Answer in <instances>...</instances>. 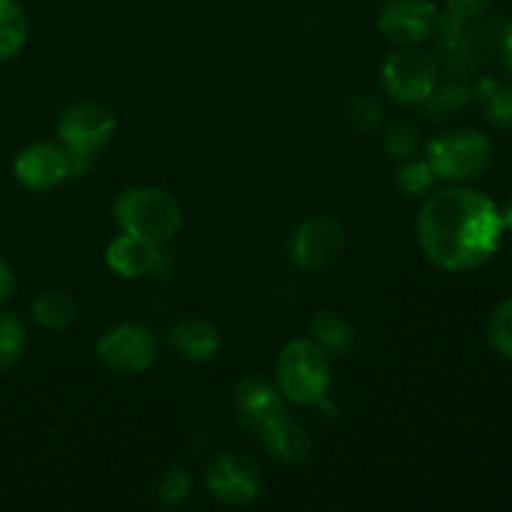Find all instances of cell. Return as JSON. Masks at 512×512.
Masks as SVG:
<instances>
[{
    "instance_id": "9c48e42d",
    "label": "cell",
    "mask_w": 512,
    "mask_h": 512,
    "mask_svg": "<svg viewBox=\"0 0 512 512\" xmlns=\"http://www.w3.org/2000/svg\"><path fill=\"white\" fill-rule=\"evenodd\" d=\"M205 485L215 500L225 505H250L260 495L263 478L253 460L243 455L225 453L213 460L205 473Z\"/></svg>"
},
{
    "instance_id": "603a6c76",
    "label": "cell",
    "mask_w": 512,
    "mask_h": 512,
    "mask_svg": "<svg viewBox=\"0 0 512 512\" xmlns=\"http://www.w3.org/2000/svg\"><path fill=\"white\" fill-rule=\"evenodd\" d=\"M438 180V175L433 173L428 160H410L395 175V183H398V190L408 198H420V195L430 193Z\"/></svg>"
},
{
    "instance_id": "d6986e66",
    "label": "cell",
    "mask_w": 512,
    "mask_h": 512,
    "mask_svg": "<svg viewBox=\"0 0 512 512\" xmlns=\"http://www.w3.org/2000/svg\"><path fill=\"white\" fill-rule=\"evenodd\" d=\"M475 95L483 100L485 110H488L490 123L498 125L503 130H512V88L500 83V80L485 78L480 80Z\"/></svg>"
},
{
    "instance_id": "44dd1931",
    "label": "cell",
    "mask_w": 512,
    "mask_h": 512,
    "mask_svg": "<svg viewBox=\"0 0 512 512\" xmlns=\"http://www.w3.org/2000/svg\"><path fill=\"white\" fill-rule=\"evenodd\" d=\"M470 98H473V90L468 85L460 83V80H450L445 85H435V90L425 100V105H428V113L433 118H445V115L455 113L463 105H468Z\"/></svg>"
},
{
    "instance_id": "4316f807",
    "label": "cell",
    "mask_w": 512,
    "mask_h": 512,
    "mask_svg": "<svg viewBox=\"0 0 512 512\" xmlns=\"http://www.w3.org/2000/svg\"><path fill=\"white\" fill-rule=\"evenodd\" d=\"M495 0H445L450 15H458V18L478 20L485 10L493 8Z\"/></svg>"
},
{
    "instance_id": "2e32d148",
    "label": "cell",
    "mask_w": 512,
    "mask_h": 512,
    "mask_svg": "<svg viewBox=\"0 0 512 512\" xmlns=\"http://www.w3.org/2000/svg\"><path fill=\"white\" fill-rule=\"evenodd\" d=\"M30 315L40 328L63 330L75 320L78 305H75L73 295L65 293V290H43L30 305Z\"/></svg>"
},
{
    "instance_id": "3957f363",
    "label": "cell",
    "mask_w": 512,
    "mask_h": 512,
    "mask_svg": "<svg viewBox=\"0 0 512 512\" xmlns=\"http://www.w3.org/2000/svg\"><path fill=\"white\" fill-rule=\"evenodd\" d=\"M278 385L280 393L293 403H323L330 390L328 353L308 338L288 343L278 358Z\"/></svg>"
},
{
    "instance_id": "6da1fadb",
    "label": "cell",
    "mask_w": 512,
    "mask_h": 512,
    "mask_svg": "<svg viewBox=\"0 0 512 512\" xmlns=\"http://www.w3.org/2000/svg\"><path fill=\"white\" fill-rule=\"evenodd\" d=\"M505 235L503 210L473 188L433 193L418 215V243L430 263L450 273L480 268L498 253Z\"/></svg>"
},
{
    "instance_id": "5b68a950",
    "label": "cell",
    "mask_w": 512,
    "mask_h": 512,
    "mask_svg": "<svg viewBox=\"0 0 512 512\" xmlns=\"http://www.w3.org/2000/svg\"><path fill=\"white\" fill-rule=\"evenodd\" d=\"M490 158H493L490 140L478 130L463 128L430 140L425 160L438 175V180L468 183V180L480 178L488 170Z\"/></svg>"
},
{
    "instance_id": "9a60e30c",
    "label": "cell",
    "mask_w": 512,
    "mask_h": 512,
    "mask_svg": "<svg viewBox=\"0 0 512 512\" xmlns=\"http://www.w3.org/2000/svg\"><path fill=\"white\" fill-rule=\"evenodd\" d=\"M170 345L183 355L185 360H210L220 350V333L215 325L200 318H183L170 328Z\"/></svg>"
},
{
    "instance_id": "83f0119b",
    "label": "cell",
    "mask_w": 512,
    "mask_h": 512,
    "mask_svg": "<svg viewBox=\"0 0 512 512\" xmlns=\"http://www.w3.org/2000/svg\"><path fill=\"white\" fill-rule=\"evenodd\" d=\"M15 285L18 283H15L13 268H10V265L0 258V303H5V300L13 298Z\"/></svg>"
},
{
    "instance_id": "ffe728a7",
    "label": "cell",
    "mask_w": 512,
    "mask_h": 512,
    "mask_svg": "<svg viewBox=\"0 0 512 512\" xmlns=\"http://www.w3.org/2000/svg\"><path fill=\"white\" fill-rule=\"evenodd\" d=\"M343 120L353 133L368 135L378 130L380 120H383V108L370 95H353L343 108Z\"/></svg>"
},
{
    "instance_id": "d4e9b609",
    "label": "cell",
    "mask_w": 512,
    "mask_h": 512,
    "mask_svg": "<svg viewBox=\"0 0 512 512\" xmlns=\"http://www.w3.org/2000/svg\"><path fill=\"white\" fill-rule=\"evenodd\" d=\"M190 493V475L183 468H170L158 483V500L163 508H178Z\"/></svg>"
},
{
    "instance_id": "7c38bea8",
    "label": "cell",
    "mask_w": 512,
    "mask_h": 512,
    "mask_svg": "<svg viewBox=\"0 0 512 512\" xmlns=\"http://www.w3.org/2000/svg\"><path fill=\"white\" fill-rule=\"evenodd\" d=\"M258 433L268 453L283 465H300L313 453V440H310L308 430L295 423L288 413L275 415Z\"/></svg>"
},
{
    "instance_id": "52a82bcc",
    "label": "cell",
    "mask_w": 512,
    "mask_h": 512,
    "mask_svg": "<svg viewBox=\"0 0 512 512\" xmlns=\"http://www.w3.org/2000/svg\"><path fill=\"white\" fill-rule=\"evenodd\" d=\"M345 250V230L330 215H315L305 220L303 225L290 235V260L300 270H318L330 268Z\"/></svg>"
},
{
    "instance_id": "5bb4252c",
    "label": "cell",
    "mask_w": 512,
    "mask_h": 512,
    "mask_svg": "<svg viewBox=\"0 0 512 512\" xmlns=\"http://www.w3.org/2000/svg\"><path fill=\"white\" fill-rule=\"evenodd\" d=\"M235 408H238L240 418L255 430L263 428L275 415L285 413L280 390H275L265 380H245V383H240L238 390H235Z\"/></svg>"
},
{
    "instance_id": "e0dca14e",
    "label": "cell",
    "mask_w": 512,
    "mask_h": 512,
    "mask_svg": "<svg viewBox=\"0 0 512 512\" xmlns=\"http://www.w3.org/2000/svg\"><path fill=\"white\" fill-rule=\"evenodd\" d=\"M313 330V340L325 350L328 355H345L355 345V333L340 315L330 313V310H320L310 323Z\"/></svg>"
},
{
    "instance_id": "484cf974",
    "label": "cell",
    "mask_w": 512,
    "mask_h": 512,
    "mask_svg": "<svg viewBox=\"0 0 512 512\" xmlns=\"http://www.w3.org/2000/svg\"><path fill=\"white\" fill-rule=\"evenodd\" d=\"M385 148L393 155L395 160H408L413 158L418 150V130L410 123H395L390 125L385 133Z\"/></svg>"
},
{
    "instance_id": "8fae6325",
    "label": "cell",
    "mask_w": 512,
    "mask_h": 512,
    "mask_svg": "<svg viewBox=\"0 0 512 512\" xmlns=\"http://www.w3.org/2000/svg\"><path fill=\"white\" fill-rule=\"evenodd\" d=\"M13 175L23 188L48 193L70 175L68 150L60 143H35L15 155Z\"/></svg>"
},
{
    "instance_id": "ba28073f",
    "label": "cell",
    "mask_w": 512,
    "mask_h": 512,
    "mask_svg": "<svg viewBox=\"0 0 512 512\" xmlns=\"http://www.w3.org/2000/svg\"><path fill=\"white\" fill-rule=\"evenodd\" d=\"M95 355L115 373H143L158 358V343L143 325L125 323L110 328L95 345Z\"/></svg>"
},
{
    "instance_id": "4fadbf2b",
    "label": "cell",
    "mask_w": 512,
    "mask_h": 512,
    "mask_svg": "<svg viewBox=\"0 0 512 512\" xmlns=\"http://www.w3.org/2000/svg\"><path fill=\"white\" fill-rule=\"evenodd\" d=\"M105 263L123 278H143L160 265V243L123 233L108 245Z\"/></svg>"
},
{
    "instance_id": "cb8c5ba5",
    "label": "cell",
    "mask_w": 512,
    "mask_h": 512,
    "mask_svg": "<svg viewBox=\"0 0 512 512\" xmlns=\"http://www.w3.org/2000/svg\"><path fill=\"white\" fill-rule=\"evenodd\" d=\"M490 343L503 358L512 360V298L500 303L490 318Z\"/></svg>"
},
{
    "instance_id": "7402d4cb",
    "label": "cell",
    "mask_w": 512,
    "mask_h": 512,
    "mask_svg": "<svg viewBox=\"0 0 512 512\" xmlns=\"http://www.w3.org/2000/svg\"><path fill=\"white\" fill-rule=\"evenodd\" d=\"M25 328L15 315L0 313V370H8L23 358Z\"/></svg>"
},
{
    "instance_id": "7a4b0ae2",
    "label": "cell",
    "mask_w": 512,
    "mask_h": 512,
    "mask_svg": "<svg viewBox=\"0 0 512 512\" xmlns=\"http://www.w3.org/2000/svg\"><path fill=\"white\" fill-rule=\"evenodd\" d=\"M113 218L123 233L138 235L153 243H165L183 225V210L178 200L165 190L140 185V188L125 190L115 200Z\"/></svg>"
},
{
    "instance_id": "f1b7e54d",
    "label": "cell",
    "mask_w": 512,
    "mask_h": 512,
    "mask_svg": "<svg viewBox=\"0 0 512 512\" xmlns=\"http://www.w3.org/2000/svg\"><path fill=\"white\" fill-rule=\"evenodd\" d=\"M500 50H503V63H505V68H508L510 75H512V23L505 25L503 38H500Z\"/></svg>"
},
{
    "instance_id": "ac0fdd59",
    "label": "cell",
    "mask_w": 512,
    "mask_h": 512,
    "mask_svg": "<svg viewBox=\"0 0 512 512\" xmlns=\"http://www.w3.org/2000/svg\"><path fill=\"white\" fill-rule=\"evenodd\" d=\"M28 40V18L18 0H0V60H10Z\"/></svg>"
},
{
    "instance_id": "277c9868",
    "label": "cell",
    "mask_w": 512,
    "mask_h": 512,
    "mask_svg": "<svg viewBox=\"0 0 512 512\" xmlns=\"http://www.w3.org/2000/svg\"><path fill=\"white\" fill-rule=\"evenodd\" d=\"M113 133L115 118L103 105L78 103L65 110L58 123V140L68 150L70 175H83Z\"/></svg>"
},
{
    "instance_id": "30bf717a",
    "label": "cell",
    "mask_w": 512,
    "mask_h": 512,
    "mask_svg": "<svg viewBox=\"0 0 512 512\" xmlns=\"http://www.w3.org/2000/svg\"><path fill=\"white\" fill-rule=\"evenodd\" d=\"M438 18L435 0H385L378 25L390 43L410 48L433 33Z\"/></svg>"
},
{
    "instance_id": "f546056e",
    "label": "cell",
    "mask_w": 512,
    "mask_h": 512,
    "mask_svg": "<svg viewBox=\"0 0 512 512\" xmlns=\"http://www.w3.org/2000/svg\"><path fill=\"white\" fill-rule=\"evenodd\" d=\"M503 218H505V228H510V230H512V198H510L508 208L503 210Z\"/></svg>"
},
{
    "instance_id": "8992f818",
    "label": "cell",
    "mask_w": 512,
    "mask_h": 512,
    "mask_svg": "<svg viewBox=\"0 0 512 512\" xmlns=\"http://www.w3.org/2000/svg\"><path fill=\"white\" fill-rule=\"evenodd\" d=\"M380 83L395 103L420 105L438 85V63L423 50L403 48L383 63Z\"/></svg>"
}]
</instances>
